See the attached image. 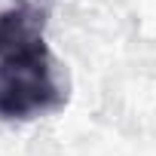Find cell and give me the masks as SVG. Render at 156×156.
Here are the masks:
<instances>
[{
  "instance_id": "6da1fadb",
  "label": "cell",
  "mask_w": 156,
  "mask_h": 156,
  "mask_svg": "<svg viewBox=\"0 0 156 156\" xmlns=\"http://www.w3.org/2000/svg\"><path fill=\"white\" fill-rule=\"evenodd\" d=\"M46 6L19 0L0 12V119L28 122L67 104L58 61L46 43Z\"/></svg>"
}]
</instances>
